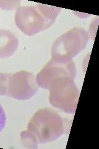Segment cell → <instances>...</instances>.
Listing matches in <instances>:
<instances>
[{"instance_id":"3","label":"cell","mask_w":99,"mask_h":149,"mask_svg":"<svg viewBox=\"0 0 99 149\" xmlns=\"http://www.w3.org/2000/svg\"><path fill=\"white\" fill-rule=\"evenodd\" d=\"M89 40L86 30L82 27H74L55 40L51 49V58L73 60L86 49Z\"/></svg>"},{"instance_id":"2","label":"cell","mask_w":99,"mask_h":149,"mask_svg":"<svg viewBox=\"0 0 99 149\" xmlns=\"http://www.w3.org/2000/svg\"><path fill=\"white\" fill-rule=\"evenodd\" d=\"M49 90V101L51 105L66 113H75L80 92L74 78L62 77L56 79L51 83Z\"/></svg>"},{"instance_id":"6","label":"cell","mask_w":99,"mask_h":149,"mask_svg":"<svg viewBox=\"0 0 99 149\" xmlns=\"http://www.w3.org/2000/svg\"><path fill=\"white\" fill-rule=\"evenodd\" d=\"M38 90L36 80L32 73L25 70L11 74L7 95L13 99L25 101L34 96Z\"/></svg>"},{"instance_id":"8","label":"cell","mask_w":99,"mask_h":149,"mask_svg":"<svg viewBox=\"0 0 99 149\" xmlns=\"http://www.w3.org/2000/svg\"><path fill=\"white\" fill-rule=\"evenodd\" d=\"M21 143L24 147L27 148H37L38 146L36 138L29 131H22L21 134Z\"/></svg>"},{"instance_id":"4","label":"cell","mask_w":99,"mask_h":149,"mask_svg":"<svg viewBox=\"0 0 99 149\" xmlns=\"http://www.w3.org/2000/svg\"><path fill=\"white\" fill-rule=\"evenodd\" d=\"M15 23L18 29L28 36L38 34L54 24L45 17L38 4L35 6L18 7L15 14Z\"/></svg>"},{"instance_id":"5","label":"cell","mask_w":99,"mask_h":149,"mask_svg":"<svg viewBox=\"0 0 99 149\" xmlns=\"http://www.w3.org/2000/svg\"><path fill=\"white\" fill-rule=\"evenodd\" d=\"M76 67L73 60L52 58L37 73L35 80L37 85L49 90L54 80L60 77H70L76 78Z\"/></svg>"},{"instance_id":"11","label":"cell","mask_w":99,"mask_h":149,"mask_svg":"<svg viewBox=\"0 0 99 149\" xmlns=\"http://www.w3.org/2000/svg\"><path fill=\"white\" fill-rule=\"evenodd\" d=\"M6 121V117L5 113H4V109L2 106L0 105V132L5 126Z\"/></svg>"},{"instance_id":"9","label":"cell","mask_w":99,"mask_h":149,"mask_svg":"<svg viewBox=\"0 0 99 149\" xmlns=\"http://www.w3.org/2000/svg\"><path fill=\"white\" fill-rule=\"evenodd\" d=\"M11 74L0 72V96L7 95L9 78Z\"/></svg>"},{"instance_id":"7","label":"cell","mask_w":99,"mask_h":149,"mask_svg":"<svg viewBox=\"0 0 99 149\" xmlns=\"http://www.w3.org/2000/svg\"><path fill=\"white\" fill-rule=\"evenodd\" d=\"M18 45L19 40L15 34L6 29H0V58L11 57Z\"/></svg>"},{"instance_id":"1","label":"cell","mask_w":99,"mask_h":149,"mask_svg":"<svg viewBox=\"0 0 99 149\" xmlns=\"http://www.w3.org/2000/svg\"><path fill=\"white\" fill-rule=\"evenodd\" d=\"M27 130L34 135L38 143L51 142L58 139L64 134V119L52 109H41L30 119Z\"/></svg>"},{"instance_id":"10","label":"cell","mask_w":99,"mask_h":149,"mask_svg":"<svg viewBox=\"0 0 99 149\" xmlns=\"http://www.w3.org/2000/svg\"><path fill=\"white\" fill-rule=\"evenodd\" d=\"M19 1H0V8L3 10H11L19 5Z\"/></svg>"}]
</instances>
